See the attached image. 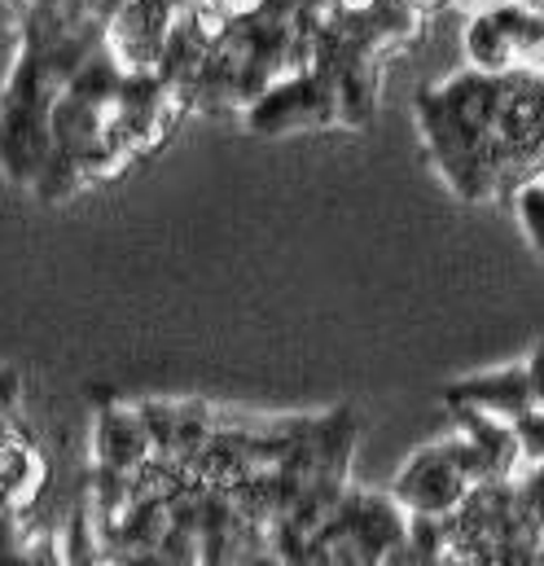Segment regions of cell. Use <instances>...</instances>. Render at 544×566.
I'll return each mask as SVG.
<instances>
[{
    "label": "cell",
    "mask_w": 544,
    "mask_h": 566,
    "mask_svg": "<svg viewBox=\"0 0 544 566\" xmlns=\"http://www.w3.org/2000/svg\"><path fill=\"white\" fill-rule=\"evenodd\" d=\"M505 75L457 71L439 84L417 88V128L430 163L461 202H492L505 193L496 167V111Z\"/></svg>",
    "instance_id": "1"
},
{
    "label": "cell",
    "mask_w": 544,
    "mask_h": 566,
    "mask_svg": "<svg viewBox=\"0 0 544 566\" xmlns=\"http://www.w3.org/2000/svg\"><path fill=\"white\" fill-rule=\"evenodd\" d=\"M247 128L260 137H285V133H312V128H329L338 124V93L329 71L307 66L294 71L285 80H276L264 97H255L242 111Z\"/></svg>",
    "instance_id": "2"
},
{
    "label": "cell",
    "mask_w": 544,
    "mask_h": 566,
    "mask_svg": "<svg viewBox=\"0 0 544 566\" xmlns=\"http://www.w3.org/2000/svg\"><path fill=\"white\" fill-rule=\"evenodd\" d=\"M479 483L465 474V465L457 461L452 443H430V448H417L400 465L396 483H391V496L405 505L408 514H435V518H452L470 492Z\"/></svg>",
    "instance_id": "3"
},
{
    "label": "cell",
    "mask_w": 544,
    "mask_h": 566,
    "mask_svg": "<svg viewBox=\"0 0 544 566\" xmlns=\"http://www.w3.org/2000/svg\"><path fill=\"white\" fill-rule=\"evenodd\" d=\"M443 405L448 409H479V413H492V418H505V422L523 418L527 409H536L527 360L501 365V369H488V374H470V378L452 382L443 391Z\"/></svg>",
    "instance_id": "4"
},
{
    "label": "cell",
    "mask_w": 544,
    "mask_h": 566,
    "mask_svg": "<svg viewBox=\"0 0 544 566\" xmlns=\"http://www.w3.org/2000/svg\"><path fill=\"white\" fill-rule=\"evenodd\" d=\"M93 452H97V465L102 470H119V474H136L145 461H154V434L145 426L140 405H111L97 413L93 422Z\"/></svg>",
    "instance_id": "5"
},
{
    "label": "cell",
    "mask_w": 544,
    "mask_h": 566,
    "mask_svg": "<svg viewBox=\"0 0 544 566\" xmlns=\"http://www.w3.org/2000/svg\"><path fill=\"white\" fill-rule=\"evenodd\" d=\"M461 49H465V66L474 71H488V75H510V71H523V53L510 35V27L496 18L492 4H479L465 22V35H461Z\"/></svg>",
    "instance_id": "6"
},
{
    "label": "cell",
    "mask_w": 544,
    "mask_h": 566,
    "mask_svg": "<svg viewBox=\"0 0 544 566\" xmlns=\"http://www.w3.org/2000/svg\"><path fill=\"white\" fill-rule=\"evenodd\" d=\"M514 216L523 224L527 247L536 255H544V176H532V180H523L514 189Z\"/></svg>",
    "instance_id": "7"
},
{
    "label": "cell",
    "mask_w": 544,
    "mask_h": 566,
    "mask_svg": "<svg viewBox=\"0 0 544 566\" xmlns=\"http://www.w3.org/2000/svg\"><path fill=\"white\" fill-rule=\"evenodd\" d=\"M514 434H519L523 461H544V405L527 409L523 418H514Z\"/></svg>",
    "instance_id": "8"
},
{
    "label": "cell",
    "mask_w": 544,
    "mask_h": 566,
    "mask_svg": "<svg viewBox=\"0 0 544 566\" xmlns=\"http://www.w3.org/2000/svg\"><path fill=\"white\" fill-rule=\"evenodd\" d=\"M18 405H22V382L13 369H0V434L13 430V418H18Z\"/></svg>",
    "instance_id": "9"
},
{
    "label": "cell",
    "mask_w": 544,
    "mask_h": 566,
    "mask_svg": "<svg viewBox=\"0 0 544 566\" xmlns=\"http://www.w3.org/2000/svg\"><path fill=\"white\" fill-rule=\"evenodd\" d=\"M527 378H532V396H536V405H544V343L527 356Z\"/></svg>",
    "instance_id": "10"
},
{
    "label": "cell",
    "mask_w": 544,
    "mask_h": 566,
    "mask_svg": "<svg viewBox=\"0 0 544 566\" xmlns=\"http://www.w3.org/2000/svg\"><path fill=\"white\" fill-rule=\"evenodd\" d=\"M532 66H536V71H544V49H541V57H536V62H532Z\"/></svg>",
    "instance_id": "11"
}]
</instances>
